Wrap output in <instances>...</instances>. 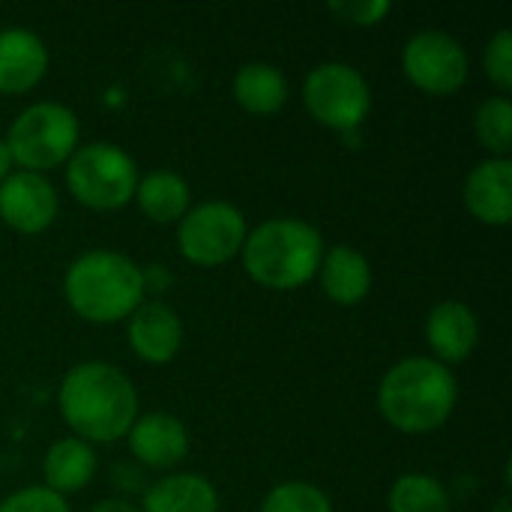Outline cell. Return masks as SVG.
Listing matches in <instances>:
<instances>
[{
	"label": "cell",
	"mask_w": 512,
	"mask_h": 512,
	"mask_svg": "<svg viewBox=\"0 0 512 512\" xmlns=\"http://www.w3.org/2000/svg\"><path fill=\"white\" fill-rule=\"evenodd\" d=\"M57 405L81 441H120L138 420V393L132 381L108 363H81L66 372Z\"/></svg>",
	"instance_id": "cell-1"
},
{
	"label": "cell",
	"mask_w": 512,
	"mask_h": 512,
	"mask_svg": "<svg viewBox=\"0 0 512 512\" xmlns=\"http://www.w3.org/2000/svg\"><path fill=\"white\" fill-rule=\"evenodd\" d=\"M459 402V384L450 366L432 357H405L378 387L384 420L405 435H429L441 429Z\"/></svg>",
	"instance_id": "cell-2"
},
{
	"label": "cell",
	"mask_w": 512,
	"mask_h": 512,
	"mask_svg": "<svg viewBox=\"0 0 512 512\" xmlns=\"http://www.w3.org/2000/svg\"><path fill=\"white\" fill-rule=\"evenodd\" d=\"M147 276L120 252L93 249L78 255L63 279V294L72 312L93 324H114L129 318L144 303Z\"/></svg>",
	"instance_id": "cell-3"
},
{
	"label": "cell",
	"mask_w": 512,
	"mask_h": 512,
	"mask_svg": "<svg viewBox=\"0 0 512 512\" xmlns=\"http://www.w3.org/2000/svg\"><path fill=\"white\" fill-rule=\"evenodd\" d=\"M246 273L273 291H294L318 276L324 258L321 231L303 219L261 222L243 243Z\"/></svg>",
	"instance_id": "cell-4"
},
{
	"label": "cell",
	"mask_w": 512,
	"mask_h": 512,
	"mask_svg": "<svg viewBox=\"0 0 512 512\" xmlns=\"http://www.w3.org/2000/svg\"><path fill=\"white\" fill-rule=\"evenodd\" d=\"M6 147L21 171L42 174L57 168L78 150V117L66 105L36 102L12 120Z\"/></svg>",
	"instance_id": "cell-5"
},
{
	"label": "cell",
	"mask_w": 512,
	"mask_h": 512,
	"mask_svg": "<svg viewBox=\"0 0 512 512\" xmlns=\"http://www.w3.org/2000/svg\"><path fill=\"white\" fill-rule=\"evenodd\" d=\"M66 186L72 198L90 210H120L135 198L138 168L123 147L111 141H93L69 156Z\"/></svg>",
	"instance_id": "cell-6"
},
{
	"label": "cell",
	"mask_w": 512,
	"mask_h": 512,
	"mask_svg": "<svg viewBox=\"0 0 512 512\" xmlns=\"http://www.w3.org/2000/svg\"><path fill=\"white\" fill-rule=\"evenodd\" d=\"M303 102L309 114L336 132H354L363 126L372 108V90L363 72L348 63L330 60L315 66L303 81Z\"/></svg>",
	"instance_id": "cell-7"
},
{
	"label": "cell",
	"mask_w": 512,
	"mask_h": 512,
	"mask_svg": "<svg viewBox=\"0 0 512 512\" xmlns=\"http://www.w3.org/2000/svg\"><path fill=\"white\" fill-rule=\"evenodd\" d=\"M246 234V216L234 204L204 201L180 219L177 246L186 261L198 267H219L243 249Z\"/></svg>",
	"instance_id": "cell-8"
},
{
	"label": "cell",
	"mask_w": 512,
	"mask_h": 512,
	"mask_svg": "<svg viewBox=\"0 0 512 512\" xmlns=\"http://www.w3.org/2000/svg\"><path fill=\"white\" fill-rule=\"evenodd\" d=\"M402 69L414 87L450 96L468 81V54L456 36L444 30H420L405 42Z\"/></svg>",
	"instance_id": "cell-9"
},
{
	"label": "cell",
	"mask_w": 512,
	"mask_h": 512,
	"mask_svg": "<svg viewBox=\"0 0 512 512\" xmlns=\"http://www.w3.org/2000/svg\"><path fill=\"white\" fill-rule=\"evenodd\" d=\"M0 219L18 234H39L57 219L54 186L33 171H9L0 183Z\"/></svg>",
	"instance_id": "cell-10"
},
{
	"label": "cell",
	"mask_w": 512,
	"mask_h": 512,
	"mask_svg": "<svg viewBox=\"0 0 512 512\" xmlns=\"http://www.w3.org/2000/svg\"><path fill=\"white\" fill-rule=\"evenodd\" d=\"M126 435H129L132 456L147 468L165 471V468L180 465L189 456V432H186V426L177 417L165 414V411H153V414L138 417Z\"/></svg>",
	"instance_id": "cell-11"
},
{
	"label": "cell",
	"mask_w": 512,
	"mask_h": 512,
	"mask_svg": "<svg viewBox=\"0 0 512 512\" xmlns=\"http://www.w3.org/2000/svg\"><path fill=\"white\" fill-rule=\"evenodd\" d=\"M426 339L432 348V360L450 366V363H465L480 339V324L477 315L468 303L462 300H444L429 312L426 321Z\"/></svg>",
	"instance_id": "cell-12"
},
{
	"label": "cell",
	"mask_w": 512,
	"mask_h": 512,
	"mask_svg": "<svg viewBox=\"0 0 512 512\" xmlns=\"http://www.w3.org/2000/svg\"><path fill=\"white\" fill-rule=\"evenodd\" d=\"M129 345L144 363H171L183 345V324L168 303H141L129 315Z\"/></svg>",
	"instance_id": "cell-13"
},
{
	"label": "cell",
	"mask_w": 512,
	"mask_h": 512,
	"mask_svg": "<svg viewBox=\"0 0 512 512\" xmlns=\"http://www.w3.org/2000/svg\"><path fill=\"white\" fill-rule=\"evenodd\" d=\"M465 204L471 216L483 225H510L512 219V162L486 159L471 168L465 180Z\"/></svg>",
	"instance_id": "cell-14"
},
{
	"label": "cell",
	"mask_w": 512,
	"mask_h": 512,
	"mask_svg": "<svg viewBox=\"0 0 512 512\" xmlns=\"http://www.w3.org/2000/svg\"><path fill=\"white\" fill-rule=\"evenodd\" d=\"M48 69L45 42L24 27L0 30V93L33 90Z\"/></svg>",
	"instance_id": "cell-15"
},
{
	"label": "cell",
	"mask_w": 512,
	"mask_h": 512,
	"mask_svg": "<svg viewBox=\"0 0 512 512\" xmlns=\"http://www.w3.org/2000/svg\"><path fill=\"white\" fill-rule=\"evenodd\" d=\"M318 273H321L324 294L339 306H357L360 300H366V294L372 288L369 258L351 246H333L321 258Z\"/></svg>",
	"instance_id": "cell-16"
},
{
	"label": "cell",
	"mask_w": 512,
	"mask_h": 512,
	"mask_svg": "<svg viewBox=\"0 0 512 512\" xmlns=\"http://www.w3.org/2000/svg\"><path fill=\"white\" fill-rule=\"evenodd\" d=\"M144 512H219V495L201 474H168L144 492Z\"/></svg>",
	"instance_id": "cell-17"
},
{
	"label": "cell",
	"mask_w": 512,
	"mask_h": 512,
	"mask_svg": "<svg viewBox=\"0 0 512 512\" xmlns=\"http://www.w3.org/2000/svg\"><path fill=\"white\" fill-rule=\"evenodd\" d=\"M42 474H45V489L57 495L78 492L96 474V453L81 438H60L48 447Z\"/></svg>",
	"instance_id": "cell-18"
},
{
	"label": "cell",
	"mask_w": 512,
	"mask_h": 512,
	"mask_svg": "<svg viewBox=\"0 0 512 512\" xmlns=\"http://www.w3.org/2000/svg\"><path fill=\"white\" fill-rule=\"evenodd\" d=\"M135 201L144 210V216L153 222H162V225L180 222L189 210V183L177 171L159 168V171L138 177Z\"/></svg>",
	"instance_id": "cell-19"
},
{
	"label": "cell",
	"mask_w": 512,
	"mask_h": 512,
	"mask_svg": "<svg viewBox=\"0 0 512 512\" xmlns=\"http://www.w3.org/2000/svg\"><path fill=\"white\" fill-rule=\"evenodd\" d=\"M234 96L249 114H273L288 99L285 72L273 63H243L234 75Z\"/></svg>",
	"instance_id": "cell-20"
},
{
	"label": "cell",
	"mask_w": 512,
	"mask_h": 512,
	"mask_svg": "<svg viewBox=\"0 0 512 512\" xmlns=\"http://www.w3.org/2000/svg\"><path fill=\"white\" fill-rule=\"evenodd\" d=\"M390 512H450V495L429 474H402L387 495Z\"/></svg>",
	"instance_id": "cell-21"
},
{
	"label": "cell",
	"mask_w": 512,
	"mask_h": 512,
	"mask_svg": "<svg viewBox=\"0 0 512 512\" xmlns=\"http://www.w3.org/2000/svg\"><path fill=\"white\" fill-rule=\"evenodd\" d=\"M474 129L480 144L495 153V159H510L512 150V105L507 96H489L477 105Z\"/></svg>",
	"instance_id": "cell-22"
},
{
	"label": "cell",
	"mask_w": 512,
	"mask_h": 512,
	"mask_svg": "<svg viewBox=\"0 0 512 512\" xmlns=\"http://www.w3.org/2000/svg\"><path fill=\"white\" fill-rule=\"evenodd\" d=\"M261 512H333V504L318 486L291 480L267 492Z\"/></svg>",
	"instance_id": "cell-23"
},
{
	"label": "cell",
	"mask_w": 512,
	"mask_h": 512,
	"mask_svg": "<svg viewBox=\"0 0 512 512\" xmlns=\"http://www.w3.org/2000/svg\"><path fill=\"white\" fill-rule=\"evenodd\" d=\"M483 66H486L489 81H492V84L501 90V96H504L512 87V33L507 27H501V30L489 39V45H486V51H483Z\"/></svg>",
	"instance_id": "cell-24"
},
{
	"label": "cell",
	"mask_w": 512,
	"mask_h": 512,
	"mask_svg": "<svg viewBox=\"0 0 512 512\" xmlns=\"http://www.w3.org/2000/svg\"><path fill=\"white\" fill-rule=\"evenodd\" d=\"M0 512H69V504L63 495L45 489V486H30L18 489L15 495L0 501Z\"/></svg>",
	"instance_id": "cell-25"
},
{
	"label": "cell",
	"mask_w": 512,
	"mask_h": 512,
	"mask_svg": "<svg viewBox=\"0 0 512 512\" xmlns=\"http://www.w3.org/2000/svg\"><path fill=\"white\" fill-rule=\"evenodd\" d=\"M339 21L354 24V27H372L378 24L387 12L390 3L387 0H330L327 6Z\"/></svg>",
	"instance_id": "cell-26"
},
{
	"label": "cell",
	"mask_w": 512,
	"mask_h": 512,
	"mask_svg": "<svg viewBox=\"0 0 512 512\" xmlns=\"http://www.w3.org/2000/svg\"><path fill=\"white\" fill-rule=\"evenodd\" d=\"M90 512H138L129 501H120V498H108V501H99L93 504Z\"/></svg>",
	"instance_id": "cell-27"
},
{
	"label": "cell",
	"mask_w": 512,
	"mask_h": 512,
	"mask_svg": "<svg viewBox=\"0 0 512 512\" xmlns=\"http://www.w3.org/2000/svg\"><path fill=\"white\" fill-rule=\"evenodd\" d=\"M9 168H12V156H9V147H6V141L0 138V183L9 177Z\"/></svg>",
	"instance_id": "cell-28"
},
{
	"label": "cell",
	"mask_w": 512,
	"mask_h": 512,
	"mask_svg": "<svg viewBox=\"0 0 512 512\" xmlns=\"http://www.w3.org/2000/svg\"><path fill=\"white\" fill-rule=\"evenodd\" d=\"M495 512H510V498H507V495L495 504Z\"/></svg>",
	"instance_id": "cell-29"
}]
</instances>
